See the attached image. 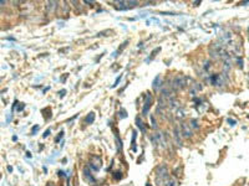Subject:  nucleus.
Masks as SVG:
<instances>
[{"label":"nucleus","mask_w":249,"mask_h":186,"mask_svg":"<svg viewBox=\"0 0 249 186\" xmlns=\"http://www.w3.org/2000/svg\"><path fill=\"white\" fill-rule=\"evenodd\" d=\"M137 3L136 2H117L114 4V6L117 10H125V9H131L133 6H136Z\"/></svg>","instance_id":"nucleus-1"},{"label":"nucleus","mask_w":249,"mask_h":186,"mask_svg":"<svg viewBox=\"0 0 249 186\" xmlns=\"http://www.w3.org/2000/svg\"><path fill=\"white\" fill-rule=\"evenodd\" d=\"M152 103H153V98L151 96V93H147V95H146V101H145V104H143V108H142V114L143 115H146L148 113Z\"/></svg>","instance_id":"nucleus-2"},{"label":"nucleus","mask_w":249,"mask_h":186,"mask_svg":"<svg viewBox=\"0 0 249 186\" xmlns=\"http://www.w3.org/2000/svg\"><path fill=\"white\" fill-rule=\"evenodd\" d=\"M101 165H102V160H101L99 157L93 158V159L90 161V166H91V169H92V170H95V171H99V169L101 167Z\"/></svg>","instance_id":"nucleus-3"},{"label":"nucleus","mask_w":249,"mask_h":186,"mask_svg":"<svg viewBox=\"0 0 249 186\" xmlns=\"http://www.w3.org/2000/svg\"><path fill=\"white\" fill-rule=\"evenodd\" d=\"M157 176L160 177V179H162V180H168L169 177H168V173H167V169H166V166H160L158 169H157Z\"/></svg>","instance_id":"nucleus-4"},{"label":"nucleus","mask_w":249,"mask_h":186,"mask_svg":"<svg viewBox=\"0 0 249 186\" xmlns=\"http://www.w3.org/2000/svg\"><path fill=\"white\" fill-rule=\"evenodd\" d=\"M179 129L178 128H175L173 129V135H175V140H176V143L178 144V145H182V136H181V134H179Z\"/></svg>","instance_id":"nucleus-5"},{"label":"nucleus","mask_w":249,"mask_h":186,"mask_svg":"<svg viewBox=\"0 0 249 186\" xmlns=\"http://www.w3.org/2000/svg\"><path fill=\"white\" fill-rule=\"evenodd\" d=\"M84 176H85V179L91 184V185H93L95 184V181H93V177H92V175H91V173H90V170L88 169H84Z\"/></svg>","instance_id":"nucleus-6"},{"label":"nucleus","mask_w":249,"mask_h":186,"mask_svg":"<svg viewBox=\"0 0 249 186\" xmlns=\"http://www.w3.org/2000/svg\"><path fill=\"white\" fill-rule=\"evenodd\" d=\"M181 127H182V130H181V132H182L183 136H191V135H192V130H191L188 127H187L184 123H182Z\"/></svg>","instance_id":"nucleus-7"},{"label":"nucleus","mask_w":249,"mask_h":186,"mask_svg":"<svg viewBox=\"0 0 249 186\" xmlns=\"http://www.w3.org/2000/svg\"><path fill=\"white\" fill-rule=\"evenodd\" d=\"M178 185H179L178 181L176 179H173V177H169L164 184V186H178Z\"/></svg>","instance_id":"nucleus-8"},{"label":"nucleus","mask_w":249,"mask_h":186,"mask_svg":"<svg viewBox=\"0 0 249 186\" xmlns=\"http://www.w3.org/2000/svg\"><path fill=\"white\" fill-rule=\"evenodd\" d=\"M136 126H137L139 129H141V130H143V132H145L146 127H145V124H143V122H142L141 117H137V118H136Z\"/></svg>","instance_id":"nucleus-9"},{"label":"nucleus","mask_w":249,"mask_h":186,"mask_svg":"<svg viewBox=\"0 0 249 186\" xmlns=\"http://www.w3.org/2000/svg\"><path fill=\"white\" fill-rule=\"evenodd\" d=\"M95 117H96V115H95V113H93V112L88 113V114H87V117L85 118L86 123H87V124H91V123H92L93 120H95Z\"/></svg>","instance_id":"nucleus-10"},{"label":"nucleus","mask_w":249,"mask_h":186,"mask_svg":"<svg viewBox=\"0 0 249 186\" xmlns=\"http://www.w3.org/2000/svg\"><path fill=\"white\" fill-rule=\"evenodd\" d=\"M160 80H161V76H157L156 82H153V88H154V89H158V88H160V86H161V83H162V81H160Z\"/></svg>","instance_id":"nucleus-11"},{"label":"nucleus","mask_w":249,"mask_h":186,"mask_svg":"<svg viewBox=\"0 0 249 186\" xmlns=\"http://www.w3.org/2000/svg\"><path fill=\"white\" fill-rule=\"evenodd\" d=\"M116 142H117V145H118V151H121V140H120V136H118L117 132H116Z\"/></svg>","instance_id":"nucleus-12"},{"label":"nucleus","mask_w":249,"mask_h":186,"mask_svg":"<svg viewBox=\"0 0 249 186\" xmlns=\"http://www.w3.org/2000/svg\"><path fill=\"white\" fill-rule=\"evenodd\" d=\"M62 135H64V132H61V133H60V134L56 136V139H55V142H56V143H59V142H60V139L62 138Z\"/></svg>","instance_id":"nucleus-13"},{"label":"nucleus","mask_w":249,"mask_h":186,"mask_svg":"<svg viewBox=\"0 0 249 186\" xmlns=\"http://www.w3.org/2000/svg\"><path fill=\"white\" fill-rule=\"evenodd\" d=\"M191 126H192V127H194V128H198V124H197V122H196V120H192V122H191Z\"/></svg>","instance_id":"nucleus-14"},{"label":"nucleus","mask_w":249,"mask_h":186,"mask_svg":"<svg viewBox=\"0 0 249 186\" xmlns=\"http://www.w3.org/2000/svg\"><path fill=\"white\" fill-rule=\"evenodd\" d=\"M151 120H152V126H153V127H157V124H156V122H154V117H151Z\"/></svg>","instance_id":"nucleus-15"},{"label":"nucleus","mask_w":249,"mask_h":186,"mask_svg":"<svg viewBox=\"0 0 249 186\" xmlns=\"http://www.w3.org/2000/svg\"><path fill=\"white\" fill-rule=\"evenodd\" d=\"M50 134V130H48V132H46V133H44V138H46V136H48Z\"/></svg>","instance_id":"nucleus-16"},{"label":"nucleus","mask_w":249,"mask_h":186,"mask_svg":"<svg viewBox=\"0 0 249 186\" xmlns=\"http://www.w3.org/2000/svg\"><path fill=\"white\" fill-rule=\"evenodd\" d=\"M228 122H229L230 124H233V123H234V124H236V122H233V119H228Z\"/></svg>","instance_id":"nucleus-17"},{"label":"nucleus","mask_w":249,"mask_h":186,"mask_svg":"<svg viewBox=\"0 0 249 186\" xmlns=\"http://www.w3.org/2000/svg\"><path fill=\"white\" fill-rule=\"evenodd\" d=\"M48 186H54V185H51V184H49V185H48Z\"/></svg>","instance_id":"nucleus-18"},{"label":"nucleus","mask_w":249,"mask_h":186,"mask_svg":"<svg viewBox=\"0 0 249 186\" xmlns=\"http://www.w3.org/2000/svg\"><path fill=\"white\" fill-rule=\"evenodd\" d=\"M67 186H70V184H69V182H67Z\"/></svg>","instance_id":"nucleus-19"}]
</instances>
